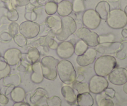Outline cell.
Segmentation results:
<instances>
[{"label":"cell","mask_w":127,"mask_h":106,"mask_svg":"<svg viewBox=\"0 0 127 106\" xmlns=\"http://www.w3.org/2000/svg\"><path fill=\"white\" fill-rule=\"evenodd\" d=\"M116 67L117 61L115 57L110 55H103L97 58L94 68L97 75L105 77L109 75Z\"/></svg>","instance_id":"6da1fadb"},{"label":"cell","mask_w":127,"mask_h":106,"mask_svg":"<svg viewBox=\"0 0 127 106\" xmlns=\"http://www.w3.org/2000/svg\"><path fill=\"white\" fill-rule=\"evenodd\" d=\"M57 74L66 84H72L76 79V73L73 64L67 60L60 61L57 65Z\"/></svg>","instance_id":"7a4b0ae2"},{"label":"cell","mask_w":127,"mask_h":106,"mask_svg":"<svg viewBox=\"0 0 127 106\" xmlns=\"http://www.w3.org/2000/svg\"><path fill=\"white\" fill-rule=\"evenodd\" d=\"M59 61L52 56H46L40 61L41 67L43 77L50 81H54L57 78V65Z\"/></svg>","instance_id":"3957f363"},{"label":"cell","mask_w":127,"mask_h":106,"mask_svg":"<svg viewBox=\"0 0 127 106\" xmlns=\"http://www.w3.org/2000/svg\"><path fill=\"white\" fill-rule=\"evenodd\" d=\"M77 30V25L74 19L71 16H65L62 19V28L56 32L55 37L58 40L63 42L74 34Z\"/></svg>","instance_id":"277c9868"},{"label":"cell","mask_w":127,"mask_h":106,"mask_svg":"<svg viewBox=\"0 0 127 106\" xmlns=\"http://www.w3.org/2000/svg\"><path fill=\"white\" fill-rule=\"evenodd\" d=\"M108 26L114 29H119L127 24V16L123 10L115 9L110 11L107 18Z\"/></svg>","instance_id":"5b68a950"},{"label":"cell","mask_w":127,"mask_h":106,"mask_svg":"<svg viewBox=\"0 0 127 106\" xmlns=\"http://www.w3.org/2000/svg\"><path fill=\"white\" fill-rule=\"evenodd\" d=\"M76 34L78 38L83 40L89 47H95L99 43L97 34L86 27H81L76 30Z\"/></svg>","instance_id":"8992f818"},{"label":"cell","mask_w":127,"mask_h":106,"mask_svg":"<svg viewBox=\"0 0 127 106\" xmlns=\"http://www.w3.org/2000/svg\"><path fill=\"white\" fill-rule=\"evenodd\" d=\"M82 20L84 26L90 30L96 29L101 21L100 16L94 9L86 10L83 14Z\"/></svg>","instance_id":"52a82bcc"},{"label":"cell","mask_w":127,"mask_h":106,"mask_svg":"<svg viewBox=\"0 0 127 106\" xmlns=\"http://www.w3.org/2000/svg\"><path fill=\"white\" fill-rule=\"evenodd\" d=\"M19 32L27 38H34L39 34L40 26L33 21H24L19 25Z\"/></svg>","instance_id":"ba28073f"},{"label":"cell","mask_w":127,"mask_h":106,"mask_svg":"<svg viewBox=\"0 0 127 106\" xmlns=\"http://www.w3.org/2000/svg\"><path fill=\"white\" fill-rule=\"evenodd\" d=\"M109 83L104 76L99 75L93 76L89 83V91L93 94L101 93L108 88Z\"/></svg>","instance_id":"9c48e42d"},{"label":"cell","mask_w":127,"mask_h":106,"mask_svg":"<svg viewBox=\"0 0 127 106\" xmlns=\"http://www.w3.org/2000/svg\"><path fill=\"white\" fill-rule=\"evenodd\" d=\"M109 79L113 84L124 85L127 82V70L126 68H115L109 74Z\"/></svg>","instance_id":"30bf717a"},{"label":"cell","mask_w":127,"mask_h":106,"mask_svg":"<svg viewBox=\"0 0 127 106\" xmlns=\"http://www.w3.org/2000/svg\"><path fill=\"white\" fill-rule=\"evenodd\" d=\"M97 53V52L94 48H88L83 55L78 56L76 58L77 63L81 67H87L93 63L95 60Z\"/></svg>","instance_id":"8fae6325"},{"label":"cell","mask_w":127,"mask_h":106,"mask_svg":"<svg viewBox=\"0 0 127 106\" xmlns=\"http://www.w3.org/2000/svg\"><path fill=\"white\" fill-rule=\"evenodd\" d=\"M56 50L60 58L66 60L74 53V45L70 41H63L58 45Z\"/></svg>","instance_id":"7c38bea8"},{"label":"cell","mask_w":127,"mask_h":106,"mask_svg":"<svg viewBox=\"0 0 127 106\" xmlns=\"http://www.w3.org/2000/svg\"><path fill=\"white\" fill-rule=\"evenodd\" d=\"M3 57L9 65L14 66L19 63L22 53L17 48H9L5 52Z\"/></svg>","instance_id":"4fadbf2b"},{"label":"cell","mask_w":127,"mask_h":106,"mask_svg":"<svg viewBox=\"0 0 127 106\" xmlns=\"http://www.w3.org/2000/svg\"><path fill=\"white\" fill-rule=\"evenodd\" d=\"M120 46V43L117 42H106V43H99L95 47V49L97 52L104 54L105 55H108L109 53H115L116 50H119Z\"/></svg>","instance_id":"5bb4252c"},{"label":"cell","mask_w":127,"mask_h":106,"mask_svg":"<svg viewBox=\"0 0 127 106\" xmlns=\"http://www.w3.org/2000/svg\"><path fill=\"white\" fill-rule=\"evenodd\" d=\"M32 70L33 73L31 76V81L35 84H39L43 80V75L42 73L40 62H37L32 65Z\"/></svg>","instance_id":"9a60e30c"},{"label":"cell","mask_w":127,"mask_h":106,"mask_svg":"<svg viewBox=\"0 0 127 106\" xmlns=\"http://www.w3.org/2000/svg\"><path fill=\"white\" fill-rule=\"evenodd\" d=\"M62 94L66 103L72 106L76 102V95L73 88L68 85L63 86L62 88Z\"/></svg>","instance_id":"2e32d148"},{"label":"cell","mask_w":127,"mask_h":106,"mask_svg":"<svg viewBox=\"0 0 127 106\" xmlns=\"http://www.w3.org/2000/svg\"><path fill=\"white\" fill-rule=\"evenodd\" d=\"M45 24L56 33L62 28V19L57 15H50L46 18Z\"/></svg>","instance_id":"e0dca14e"},{"label":"cell","mask_w":127,"mask_h":106,"mask_svg":"<svg viewBox=\"0 0 127 106\" xmlns=\"http://www.w3.org/2000/svg\"><path fill=\"white\" fill-rule=\"evenodd\" d=\"M73 11V5L68 0H63L58 4L57 12L62 17L69 16Z\"/></svg>","instance_id":"ac0fdd59"},{"label":"cell","mask_w":127,"mask_h":106,"mask_svg":"<svg viewBox=\"0 0 127 106\" xmlns=\"http://www.w3.org/2000/svg\"><path fill=\"white\" fill-rule=\"evenodd\" d=\"M48 98V94L45 89L43 88H37L33 94L30 98V101L34 105L39 104L43 99H47Z\"/></svg>","instance_id":"d6986e66"},{"label":"cell","mask_w":127,"mask_h":106,"mask_svg":"<svg viewBox=\"0 0 127 106\" xmlns=\"http://www.w3.org/2000/svg\"><path fill=\"white\" fill-rule=\"evenodd\" d=\"M95 11L99 14L101 19L106 20L110 11V7L107 1H100L95 7Z\"/></svg>","instance_id":"ffe728a7"},{"label":"cell","mask_w":127,"mask_h":106,"mask_svg":"<svg viewBox=\"0 0 127 106\" xmlns=\"http://www.w3.org/2000/svg\"><path fill=\"white\" fill-rule=\"evenodd\" d=\"M38 45L42 46L44 48L48 50L51 48L52 50H56L58 46V43L54 40V38H51L49 36L45 35L40 37L38 40Z\"/></svg>","instance_id":"44dd1931"},{"label":"cell","mask_w":127,"mask_h":106,"mask_svg":"<svg viewBox=\"0 0 127 106\" xmlns=\"http://www.w3.org/2000/svg\"><path fill=\"white\" fill-rule=\"evenodd\" d=\"M76 102L78 106H93L94 99L89 93H82L76 96Z\"/></svg>","instance_id":"7402d4cb"},{"label":"cell","mask_w":127,"mask_h":106,"mask_svg":"<svg viewBox=\"0 0 127 106\" xmlns=\"http://www.w3.org/2000/svg\"><path fill=\"white\" fill-rule=\"evenodd\" d=\"M11 99L15 103L23 102L26 98V91L23 88L16 86L12 89L11 93Z\"/></svg>","instance_id":"603a6c76"},{"label":"cell","mask_w":127,"mask_h":106,"mask_svg":"<svg viewBox=\"0 0 127 106\" xmlns=\"http://www.w3.org/2000/svg\"><path fill=\"white\" fill-rule=\"evenodd\" d=\"M3 79V83L6 86H14V87H16L19 85L21 81L19 75L16 74L8 75Z\"/></svg>","instance_id":"cb8c5ba5"},{"label":"cell","mask_w":127,"mask_h":106,"mask_svg":"<svg viewBox=\"0 0 127 106\" xmlns=\"http://www.w3.org/2000/svg\"><path fill=\"white\" fill-rule=\"evenodd\" d=\"M11 72V67L4 57L0 56V80L7 76Z\"/></svg>","instance_id":"d4e9b609"},{"label":"cell","mask_w":127,"mask_h":106,"mask_svg":"<svg viewBox=\"0 0 127 106\" xmlns=\"http://www.w3.org/2000/svg\"><path fill=\"white\" fill-rule=\"evenodd\" d=\"M26 55H27V57L28 60L31 62L32 64H33L36 62H38L40 56V52L38 50V49L33 47H31L29 48L28 51H27V53Z\"/></svg>","instance_id":"484cf974"},{"label":"cell","mask_w":127,"mask_h":106,"mask_svg":"<svg viewBox=\"0 0 127 106\" xmlns=\"http://www.w3.org/2000/svg\"><path fill=\"white\" fill-rule=\"evenodd\" d=\"M73 89H75L78 94H82V93H89V84L86 83H82V82L78 81L76 80L73 83Z\"/></svg>","instance_id":"4316f807"},{"label":"cell","mask_w":127,"mask_h":106,"mask_svg":"<svg viewBox=\"0 0 127 106\" xmlns=\"http://www.w3.org/2000/svg\"><path fill=\"white\" fill-rule=\"evenodd\" d=\"M88 47L89 46L83 40H79L74 45V53L78 56L83 55L89 48Z\"/></svg>","instance_id":"83f0119b"},{"label":"cell","mask_w":127,"mask_h":106,"mask_svg":"<svg viewBox=\"0 0 127 106\" xmlns=\"http://www.w3.org/2000/svg\"><path fill=\"white\" fill-rule=\"evenodd\" d=\"M19 66L17 67V69H18L19 71H27L29 68L31 67H32V63H31L29 60H28L27 57H26V58H22V57H21V59L20 60L19 63H18Z\"/></svg>","instance_id":"f1b7e54d"},{"label":"cell","mask_w":127,"mask_h":106,"mask_svg":"<svg viewBox=\"0 0 127 106\" xmlns=\"http://www.w3.org/2000/svg\"><path fill=\"white\" fill-rule=\"evenodd\" d=\"M57 7L58 4L55 2L54 1H49L48 3L45 5V10L46 13L48 15H53L57 12Z\"/></svg>","instance_id":"f546056e"},{"label":"cell","mask_w":127,"mask_h":106,"mask_svg":"<svg viewBox=\"0 0 127 106\" xmlns=\"http://www.w3.org/2000/svg\"><path fill=\"white\" fill-rule=\"evenodd\" d=\"M72 5L73 11L74 12H81L85 9V6L83 0H74Z\"/></svg>","instance_id":"4dcf8cb0"},{"label":"cell","mask_w":127,"mask_h":106,"mask_svg":"<svg viewBox=\"0 0 127 106\" xmlns=\"http://www.w3.org/2000/svg\"><path fill=\"white\" fill-rule=\"evenodd\" d=\"M14 42L20 47H24L27 44V38L22 34H17L13 37Z\"/></svg>","instance_id":"1f68e13d"},{"label":"cell","mask_w":127,"mask_h":106,"mask_svg":"<svg viewBox=\"0 0 127 106\" xmlns=\"http://www.w3.org/2000/svg\"><path fill=\"white\" fill-rule=\"evenodd\" d=\"M9 34L13 38L16 35L18 34L19 32V26L16 22H12L9 24L8 26Z\"/></svg>","instance_id":"d6a6232c"},{"label":"cell","mask_w":127,"mask_h":106,"mask_svg":"<svg viewBox=\"0 0 127 106\" xmlns=\"http://www.w3.org/2000/svg\"><path fill=\"white\" fill-rule=\"evenodd\" d=\"M46 102L48 106H62V100L60 98L57 96H54L51 98H47Z\"/></svg>","instance_id":"836d02e7"},{"label":"cell","mask_w":127,"mask_h":106,"mask_svg":"<svg viewBox=\"0 0 127 106\" xmlns=\"http://www.w3.org/2000/svg\"><path fill=\"white\" fill-rule=\"evenodd\" d=\"M7 17L11 22H16L19 18V14L15 9H9L7 11Z\"/></svg>","instance_id":"e575fe53"},{"label":"cell","mask_w":127,"mask_h":106,"mask_svg":"<svg viewBox=\"0 0 127 106\" xmlns=\"http://www.w3.org/2000/svg\"><path fill=\"white\" fill-rule=\"evenodd\" d=\"M114 40V35L113 34L102 35H99V43H106V42H112Z\"/></svg>","instance_id":"d590c367"},{"label":"cell","mask_w":127,"mask_h":106,"mask_svg":"<svg viewBox=\"0 0 127 106\" xmlns=\"http://www.w3.org/2000/svg\"><path fill=\"white\" fill-rule=\"evenodd\" d=\"M31 0H11L10 4L14 9L15 6H26L29 3Z\"/></svg>","instance_id":"8d00e7d4"},{"label":"cell","mask_w":127,"mask_h":106,"mask_svg":"<svg viewBox=\"0 0 127 106\" xmlns=\"http://www.w3.org/2000/svg\"><path fill=\"white\" fill-rule=\"evenodd\" d=\"M99 106H114V103L109 98H103L98 103Z\"/></svg>","instance_id":"74e56055"},{"label":"cell","mask_w":127,"mask_h":106,"mask_svg":"<svg viewBox=\"0 0 127 106\" xmlns=\"http://www.w3.org/2000/svg\"><path fill=\"white\" fill-rule=\"evenodd\" d=\"M12 37L11 35L9 34V32H2L0 34V42H8L12 40Z\"/></svg>","instance_id":"f35d334b"},{"label":"cell","mask_w":127,"mask_h":106,"mask_svg":"<svg viewBox=\"0 0 127 106\" xmlns=\"http://www.w3.org/2000/svg\"><path fill=\"white\" fill-rule=\"evenodd\" d=\"M104 93L105 94V96L107 97H109L110 98H114L115 97V91L112 88H106L104 91Z\"/></svg>","instance_id":"ab89813d"},{"label":"cell","mask_w":127,"mask_h":106,"mask_svg":"<svg viewBox=\"0 0 127 106\" xmlns=\"http://www.w3.org/2000/svg\"><path fill=\"white\" fill-rule=\"evenodd\" d=\"M9 103V99L6 95L0 94V104L2 106H5Z\"/></svg>","instance_id":"60d3db41"},{"label":"cell","mask_w":127,"mask_h":106,"mask_svg":"<svg viewBox=\"0 0 127 106\" xmlns=\"http://www.w3.org/2000/svg\"><path fill=\"white\" fill-rule=\"evenodd\" d=\"M37 4L40 6H45L47 3L49 2V0H36Z\"/></svg>","instance_id":"b9f144b4"},{"label":"cell","mask_w":127,"mask_h":106,"mask_svg":"<svg viewBox=\"0 0 127 106\" xmlns=\"http://www.w3.org/2000/svg\"><path fill=\"white\" fill-rule=\"evenodd\" d=\"M14 88H15V87L14 86H8V88L6 89V93H5V95L7 96V95H8V94H11V91H12V89H13Z\"/></svg>","instance_id":"7bdbcfd3"},{"label":"cell","mask_w":127,"mask_h":106,"mask_svg":"<svg viewBox=\"0 0 127 106\" xmlns=\"http://www.w3.org/2000/svg\"><path fill=\"white\" fill-rule=\"evenodd\" d=\"M55 35H56V33L54 32L53 31H52V29H50V31L48 32V34H47V35L49 36L50 37H51V38H54L55 37Z\"/></svg>","instance_id":"ee69618b"},{"label":"cell","mask_w":127,"mask_h":106,"mask_svg":"<svg viewBox=\"0 0 127 106\" xmlns=\"http://www.w3.org/2000/svg\"><path fill=\"white\" fill-rule=\"evenodd\" d=\"M13 106H30L27 103H23V102H20V103H16L14 104Z\"/></svg>","instance_id":"f6af8a7d"},{"label":"cell","mask_w":127,"mask_h":106,"mask_svg":"<svg viewBox=\"0 0 127 106\" xmlns=\"http://www.w3.org/2000/svg\"><path fill=\"white\" fill-rule=\"evenodd\" d=\"M84 75H83V74H79V76L78 77V78H77V79H76V80L78 81L81 82L82 81L84 80Z\"/></svg>","instance_id":"bcb514c9"},{"label":"cell","mask_w":127,"mask_h":106,"mask_svg":"<svg viewBox=\"0 0 127 106\" xmlns=\"http://www.w3.org/2000/svg\"><path fill=\"white\" fill-rule=\"evenodd\" d=\"M122 34V35L124 36V37H127V29L123 30Z\"/></svg>","instance_id":"7dc6e473"},{"label":"cell","mask_w":127,"mask_h":106,"mask_svg":"<svg viewBox=\"0 0 127 106\" xmlns=\"http://www.w3.org/2000/svg\"><path fill=\"white\" fill-rule=\"evenodd\" d=\"M123 89H124V91L125 92L126 94H127V82L125 84H124V88H123Z\"/></svg>","instance_id":"c3c4849f"},{"label":"cell","mask_w":127,"mask_h":106,"mask_svg":"<svg viewBox=\"0 0 127 106\" xmlns=\"http://www.w3.org/2000/svg\"><path fill=\"white\" fill-rule=\"evenodd\" d=\"M1 1H2V2H4V3L10 4V2H11V0H1Z\"/></svg>","instance_id":"681fc988"},{"label":"cell","mask_w":127,"mask_h":106,"mask_svg":"<svg viewBox=\"0 0 127 106\" xmlns=\"http://www.w3.org/2000/svg\"><path fill=\"white\" fill-rule=\"evenodd\" d=\"M62 1H63V0H53V1H54L55 2H56V3H60V2H62Z\"/></svg>","instance_id":"f907efd6"},{"label":"cell","mask_w":127,"mask_h":106,"mask_svg":"<svg viewBox=\"0 0 127 106\" xmlns=\"http://www.w3.org/2000/svg\"><path fill=\"white\" fill-rule=\"evenodd\" d=\"M124 12H125V14H126V15H127V6H126V7H125V11H124Z\"/></svg>","instance_id":"816d5d0a"},{"label":"cell","mask_w":127,"mask_h":106,"mask_svg":"<svg viewBox=\"0 0 127 106\" xmlns=\"http://www.w3.org/2000/svg\"><path fill=\"white\" fill-rule=\"evenodd\" d=\"M42 106H48V105L47 104H44V105H42Z\"/></svg>","instance_id":"f5cc1de1"},{"label":"cell","mask_w":127,"mask_h":106,"mask_svg":"<svg viewBox=\"0 0 127 106\" xmlns=\"http://www.w3.org/2000/svg\"><path fill=\"white\" fill-rule=\"evenodd\" d=\"M72 106H76V105H74H74H72Z\"/></svg>","instance_id":"db71d44e"},{"label":"cell","mask_w":127,"mask_h":106,"mask_svg":"<svg viewBox=\"0 0 127 106\" xmlns=\"http://www.w3.org/2000/svg\"><path fill=\"white\" fill-rule=\"evenodd\" d=\"M35 106H38V105H35Z\"/></svg>","instance_id":"11a10c76"},{"label":"cell","mask_w":127,"mask_h":106,"mask_svg":"<svg viewBox=\"0 0 127 106\" xmlns=\"http://www.w3.org/2000/svg\"><path fill=\"white\" fill-rule=\"evenodd\" d=\"M0 94H1V90H0Z\"/></svg>","instance_id":"9f6ffc18"},{"label":"cell","mask_w":127,"mask_h":106,"mask_svg":"<svg viewBox=\"0 0 127 106\" xmlns=\"http://www.w3.org/2000/svg\"><path fill=\"white\" fill-rule=\"evenodd\" d=\"M0 56H1V53H0Z\"/></svg>","instance_id":"6f0895ef"},{"label":"cell","mask_w":127,"mask_h":106,"mask_svg":"<svg viewBox=\"0 0 127 106\" xmlns=\"http://www.w3.org/2000/svg\"><path fill=\"white\" fill-rule=\"evenodd\" d=\"M126 70H127V68H126Z\"/></svg>","instance_id":"680465c9"}]
</instances>
